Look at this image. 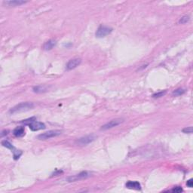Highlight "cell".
I'll use <instances>...</instances> for the list:
<instances>
[{"instance_id": "3", "label": "cell", "mask_w": 193, "mask_h": 193, "mask_svg": "<svg viewBox=\"0 0 193 193\" xmlns=\"http://www.w3.org/2000/svg\"><path fill=\"white\" fill-rule=\"evenodd\" d=\"M96 139V136H95L94 134L87 135V136H82L81 138L78 139V140L75 141V143H76L78 146H87V145L89 144V143L94 141Z\"/></svg>"}, {"instance_id": "7", "label": "cell", "mask_w": 193, "mask_h": 193, "mask_svg": "<svg viewBox=\"0 0 193 193\" xmlns=\"http://www.w3.org/2000/svg\"><path fill=\"white\" fill-rule=\"evenodd\" d=\"M2 145L3 146V147H6V148L12 150V152H13L14 153V157H15V159H17V158H20V155H21V152L20 151H18V150H17L15 148V147L12 146V143H10V142L7 141V140H3V141L2 142Z\"/></svg>"}, {"instance_id": "14", "label": "cell", "mask_w": 193, "mask_h": 193, "mask_svg": "<svg viewBox=\"0 0 193 193\" xmlns=\"http://www.w3.org/2000/svg\"><path fill=\"white\" fill-rule=\"evenodd\" d=\"M33 90L35 93L37 94H41V93H45L48 90V88L45 85H38V86H36L33 88Z\"/></svg>"}, {"instance_id": "21", "label": "cell", "mask_w": 193, "mask_h": 193, "mask_svg": "<svg viewBox=\"0 0 193 193\" xmlns=\"http://www.w3.org/2000/svg\"><path fill=\"white\" fill-rule=\"evenodd\" d=\"M8 131H2V136H3L4 135H5V134H8Z\"/></svg>"}, {"instance_id": "16", "label": "cell", "mask_w": 193, "mask_h": 193, "mask_svg": "<svg viewBox=\"0 0 193 193\" xmlns=\"http://www.w3.org/2000/svg\"><path fill=\"white\" fill-rule=\"evenodd\" d=\"M189 20H190L189 16H187V15H186V16H183V17H181V18H180V20H179V23L184 24V23H186L187 22L189 21Z\"/></svg>"}, {"instance_id": "10", "label": "cell", "mask_w": 193, "mask_h": 193, "mask_svg": "<svg viewBox=\"0 0 193 193\" xmlns=\"http://www.w3.org/2000/svg\"><path fill=\"white\" fill-rule=\"evenodd\" d=\"M57 45V42L54 39H50L47 41L45 44L43 45V49L45 51H50L52 49H53L54 47H55V45Z\"/></svg>"}, {"instance_id": "13", "label": "cell", "mask_w": 193, "mask_h": 193, "mask_svg": "<svg viewBox=\"0 0 193 193\" xmlns=\"http://www.w3.org/2000/svg\"><path fill=\"white\" fill-rule=\"evenodd\" d=\"M14 135L16 137H22L25 135V130L23 127H17L13 131Z\"/></svg>"}, {"instance_id": "2", "label": "cell", "mask_w": 193, "mask_h": 193, "mask_svg": "<svg viewBox=\"0 0 193 193\" xmlns=\"http://www.w3.org/2000/svg\"><path fill=\"white\" fill-rule=\"evenodd\" d=\"M62 134V131L60 130H52V131H48L45 132L43 134H41L38 135L37 136V138L38 140H48V139L53 138V137H55V136H57L59 135H60Z\"/></svg>"}, {"instance_id": "17", "label": "cell", "mask_w": 193, "mask_h": 193, "mask_svg": "<svg viewBox=\"0 0 193 193\" xmlns=\"http://www.w3.org/2000/svg\"><path fill=\"white\" fill-rule=\"evenodd\" d=\"M165 94H166V91H160L156 94H154L152 95V97H154V98H159V97H162V96H163Z\"/></svg>"}, {"instance_id": "20", "label": "cell", "mask_w": 193, "mask_h": 193, "mask_svg": "<svg viewBox=\"0 0 193 193\" xmlns=\"http://www.w3.org/2000/svg\"><path fill=\"white\" fill-rule=\"evenodd\" d=\"M186 185H187V186H189V188H192V186H193L192 179H190V180H189L188 181H187Z\"/></svg>"}, {"instance_id": "9", "label": "cell", "mask_w": 193, "mask_h": 193, "mask_svg": "<svg viewBox=\"0 0 193 193\" xmlns=\"http://www.w3.org/2000/svg\"><path fill=\"white\" fill-rule=\"evenodd\" d=\"M29 127L32 131H37L42 130V129H45V125L42 122H36V121H33L29 125Z\"/></svg>"}, {"instance_id": "4", "label": "cell", "mask_w": 193, "mask_h": 193, "mask_svg": "<svg viewBox=\"0 0 193 193\" xmlns=\"http://www.w3.org/2000/svg\"><path fill=\"white\" fill-rule=\"evenodd\" d=\"M123 122H124L123 118H115V119L111 120V121H110L109 122H107V124L103 125V126L101 127V128H100V130L101 131L109 130V129H111V128H114V127L118 126V125H119L120 124H122Z\"/></svg>"}, {"instance_id": "6", "label": "cell", "mask_w": 193, "mask_h": 193, "mask_svg": "<svg viewBox=\"0 0 193 193\" xmlns=\"http://www.w3.org/2000/svg\"><path fill=\"white\" fill-rule=\"evenodd\" d=\"M112 31V29L110 27H105V26H100L96 32V36L97 38H103V37L107 36Z\"/></svg>"}, {"instance_id": "12", "label": "cell", "mask_w": 193, "mask_h": 193, "mask_svg": "<svg viewBox=\"0 0 193 193\" xmlns=\"http://www.w3.org/2000/svg\"><path fill=\"white\" fill-rule=\"evenodd\" d=\"M3 3L9 6H19V5L27 3V2L21 1V0H12V1H4Z\"/></svg>"}, {"instance_id": "8", "label": "cell", "mask_w": 193, "mask_h": 193, "mask_svg": "<svg viewBox=\"0 0 193 193\" xmlns=\"http://www.w3.org/2000/svg\"><path fill=\"white\" fill-rule=\"evenodd\" d=\"M82 63V59L81 58H73L69 60L68 63L66 64V70H72L73 69H75L77 67L81 64Z\"/></svg>"}, {"instance_id": "19", "label": "cell", "mask_w": 193, "mask_h": 193, "mask_svg": "<svg viewBox=\"0 0 193 193\" xmlns=\"http://www.w3.org/2000/svg\"><path fill=\"white\" fill-rule=\"evenodd\" d=\"M171 192H173L180 193V192H183V189H182L180 186H176V187H175V188H173V189L171 190Z\"/></svg>"}, {"instance_id": "18", "label": "cell", "mask_w": 193, "mask_h": 193, "mask_svg": "<svg viewBox=\"0 0 193 193\" xmlns=\"http://www.w3.org/2000/svg\"><path fill=\"white\" fill-rule=\"evenodd\" d=\"M183 132L185 134H192V127H187L186 128H183Z\"/></svg>"}, {"instance_id": "11", "label": "cell", "mask_w": 193, "mask_h": 193, "mask_svg": "<svg viewBox=\"0 0 193 193\" xmlns=\"http://www.w3.org/2000/svg\"><path fill=\"white\" fill-rule=\"evenodd\" d=\"M126 187L130 189H141V186L137 181H128L126 183Z\"/></svg>"}, {"instance_id": "1", "label": "cell", "mask_w": 193, "mask_h": 193, "mask_svg": "<svg viewBox=\"0 0 193 193\" xmlns=\"http://www.w3.org/2000/svg\"><path fill=\"white\" fill-rule=\"evenodd\" d=\"M34 104L30 102H24V103H19L13 108H12L9 111L11 114H16L19 113V112H26L28 110H31L33 108Z\"/></svg>"}, {"instance_id": "15", "label": "cell", "mask_w": 193, "mask_h": 193, "mask_svg": "<svg viewBox=\"0 0 193 193\" xmlns=\"http://www.w3.org/2000/svg\"><path fill=\"white\" fill-rule=\"evenodd\" d=\"M185 91H185L184 89H183V88H178V89L173 91L172 94L175 96H180V95L183 94L185 93Z\"/></svg>"}, {"instance_id": "5", "label": "cell", "mask_w": 193, "mask_h": 193, "mask_svg": "<svg viewBox=\"0 0 193 193\" xmlns=\"http://www.w3.org/2000/svg\"><path fill=\"white\" fill-rule=\"evenodd\" d=\"M90 176H91L90 173H88V172L87 171H83L79 173L78 174L69 176V177H67V182H75V181H78V180L86 179L88 178V177H89Z\"/></svg>"}]
</instances>
